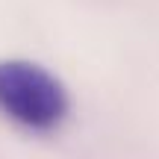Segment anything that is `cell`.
I'll use <instances>...</instances> for the list:
<instances>
[{
    "instance_id": "obj_1",
    "label": "cell",
    "mask_w": 159,
    "mask_h": 159,
    "mask_svg": "<svg viewBox=\"0 0 159 159\" xmlns=\"http://www.w3.org/2000/svg\"><path fill=\"white\" fill-rule=\"evenodd\" d=\"M0 112L21 130L47 136L68 121L71 97L47 68L27 59H3L0 62Z\"/></svg>"
}]
</instances>
